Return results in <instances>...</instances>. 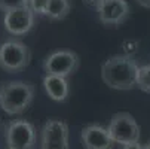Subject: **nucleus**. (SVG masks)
I'll list each match as a JSON object with an SVG mask.
<instances>
[{
	"instance_id": "obj_12",
	"label": "nucleus",
	"mask_w": 150,
	"mask_h": 149,
	"mask_svg": "<svg viewBox=\"0 0 150 149\" xmlns=\"http://www.w3.org/2000/svg\"><path fill=\"white\" fill-rule=\"evenodd\" d=\"M71 11V0H49L46 16L51 19H64Z\"/></svg>"
},
{
	"instance_id": "obj_16",
	"label": "nucleus",
	"mask_w": 150,
	"mask_h": 149,
	"mask_svg": "<svg viewBox=\"0 0 150 149\" xmlns=\"http://www.w3.org/2000/svg\"><path fill=\"white\" fill-rule=\"evenodd\" d=\"M122 149H144V146H141L140 143H128V145H123Z\"/></svg>"
},
{
	"instance_id": "obj_17",
	"label": "nucleus",
	"mask_w": 150,
	"mask_h": 149,
	"mask_svg": "<svg viewBox=\"0 0 150 149\" xmlns=\"http://www.w3.org/2000/svg\"><path fill=\"white\" fill-rule=\"evenodd\" d=\"M100 2H101V0H83V3L91 6V8H97L100 5Z\"/></svg>"
},
{
	"instance_id": "obj_10",
	"label": "nucleus",
	"mask_w": 150,
	"mask_h": 149,
	"mask_svg": "<svg viewBox=\"0 0 150 149\" xmlns=\"http://www.w3.org/2000/svg\"><path fill=\"white\" fill-rule=\"evenodd\" d=\"M80 140L85 149H112L115 145V140L112 139L109 130L98 124L83 127Z\"/></svg>"
},
{
	"instance_id": "obj_13",
	"label": "nucleus",
	"mask_w": 150,
	"mask_h": 149,
	"mask_svg": "<svg viewBox=\"0 0 150 149\" xmlns=\"http://www.w3.org/2000/svg\"><path fill=\"white\" fill-rule=\"evenodd\" d=\"M137 87L150 94V64H144L138 67V73H137Z\"/></svg>"
},
{
	"instance_id": "obj_14",
	"label": "nucleus",
	"mask_w": 150,
	"mask_h": 149,
	"mask_svg": "<svg viewBox=\"0 0 150 149\" xmlns=\"http://www.w3.org/2000/svg\"><path fill=\"white\" fill-rule=\"evenodd\" d=\"M25 6H28V0H0V11H3L5 14Z\"/></svg>"
},
{
	"instance_id": "obj_18",
	"label": "nucleus",
	"mask_w": 150,
	"mask_h": 149,
	"mask_svg": "<svg viewBox=\"0 0 150 149\" xmlns=\"http://www.w3.org/2000/svg\"><path fill=\"white\" fill-rule=\"evenodd\" d=\"M135 2L140 5V6H143V8H147V9H150V0H135Z\"/></svg>"
},
{
	"instance_id": "obj_3",
	"label": "nucleus",
	"mask_w": 150,
	"mask_h": 149,
	"mask_svg": "<svg viewBox=\"0 0 150 149\" xmlns=\"http://www.w3.org/2000/svg\"><path fill=\"white\" fill-rule=\"evenodd\" d=\"M31 52L21 40H6L0 45V67L8 73H18L30 64Z\"/></svg>"
},
{
	"instance_id": "obj_9",
	"label": "nucleus",
	"mask_w": 150,
	"mask_h": 149,
	"mask_svg": "<svg viewBox=\"0 0 150 149\" xmlns=\"http://www.w3.org/2000/svg\"><path fill=\"white\" fill-rule=\"evenodd\" d=\"M34 18L36 15L31 12L28 6H25V8H19V9L6 12L3 16V24L8 33L13 36H23L33 29Z\"/></svg>"
},
{
	"instance_id": "obj_19",
	"label": "nucleus",
	"mask_w": 150,
	"mask_h": 149,
	"mask_svg": "<svg viewBox=\"0 0 150 149\" xmlns=\"http://www.w3.org/2000/svg\"><path fill=\"white\" fill-rule=\"evenodd\" d=\"M144 149H150V142H149V143H147V145L144 146Z\"/></svg>"
},
{
	"instance_id": "obj_2",
	"label": "nucleus",
	"mask_w": 150,
	"mask_h": 149,
	"mask_svg": "<svg viewBox=\"0 0 150 149\" xmlns=\"http://www.w3.org/2000/svg\"><path fill=\"white\" fill-rule=\"evenodd\" d=\"M34 98V87L28 82L11 81L0 85V108L8 115L25 112Z\"/></svg>"
},
{
	"instance_id": "obj_11",
	"label": "nucleus",
	"mask_w": 150,
	"mask_h": 149,
	"mask_svg": "<svg viewBox=\"0 0 150 149\" xmlns=\"http://www.w3.org/2000/svg\"><path fill=\"white\" fill-rule=\"evenodd\" d=\"M43 88L49 96V98H52L54 101H64L70 94L67 78H61V76L46 75L43 78Z\"/></svg>"
},
{
	"instance_id": "obj_7",
	"label": "nucleus",
	"mask_w": 150,
	"mask_h": 149,
	"mask_svg": "<svg viewBox=\"0 0 150 149\" xmlns=\"http://www.w3.org/2000/svg\"><path fill=\"white\" fill-rule=\"evenodd\" d=\"M40 149H69V125L62 119H49L42 128Z\"/></svg>"
},
{
	"instance_id": "obj_15",
	"label": "nucleus",
	"mask_w": 150,
	"mask_h": 149,
	"mask_svg": "<svg viewBox=\"0 0 150 149\" xmlns=\"http://www.w3.org/2000/svg\"><path fill=\"white\" fill-rule=\"evenodd\" d=\"M49 0H28V8L34 15H46Z\"/></svg>"
},
{
	"instance_id": "obj_6",
	"label": "nucleus",
	"mask_w": 150,
	"mask_h": 149,
	"mask_svg": "<svg viewBox=\"0 0 150 149\" xmlns=\"http://www.w3.org/2000/svg\"><path fill=\"white\" fill-rule=\"evenodd\" d=\"M6 142L9 148L33 149L36 145V128L25 119H16L9 122L6 128Z\"/></svg>"
},
{
	"instance_id": "obj_1",
	"label": "nucleus",
	"mask_w": 150,
	"mask_h": 149,
	"mask_svg": "<svg viewBox=\"0 0 150 149\" xmlns=\"http://www.w3.org/2000/svg\"><path fill=\"white\" fill-rule=\"evenodd\" d=\"M138 67L131 55H113L101 64V79L109 88L129 91L137 87Z\"/></svg>"
},
{
	"instance_id": "obj_5",
	"label": "nucleus",
	"mask_w": 150,
	"mask_h": 149,
	"mask_svg": "<svg viewBox=\"0 0 150 149\" xmlns=\"http://www.w3.org/2000/svg\"><path fill=\"white\" fill-rule=\"evenodd\" d=\"M79 67V57L76 52L69 49H61L49 54L43 61V70L46 75L69 78Z\"/></svg>"
},
{
	"instance_id": "obj_8",
	"label": "nucleus",
	"mask_w": 150,
	"mask_h": 149,
	"mask_svg": "<svg viewBox=\"0 0 150 149\" xmlns=\"http://www.w3.org/2000/svg\"><path fill=\"white\" fill-rule=\"evenodd\" d=\"M95 9L100 23L107 27L120 26L129 15V5L126 0H101Z\"/></svg>"
},
{
	"instance_id": "obj_20",
	"label": "nucleus",
	"mask_w": 150,
	"mask_h": 149,
	"mask_svg": "<svg viewBox=\"0 0 150 149\" xmlns=\"http://www.w3.org/2000/svg\"><path fill=\"white\" fill-rule=\"evenodd\" d=\"M8 149H16V148H8Z\"/></svg>"
},
{
	"instance_id": "obj_4",
	"label": "nucleus",
	"mask_w": 150,
	"mask_h": 149,
	"mask_svg": "<svg viewBox=\"0 0 150 149\" xmlns=\"http://www.w3.org/2000/svg\"><path fill=\"white\" fill-rule=\"evenodd\" d=\"M107 130L115 143H120L122 146L128 143H138L140 140V125L129 112L115 113Z\"/></svg>"
}]
</instances>
